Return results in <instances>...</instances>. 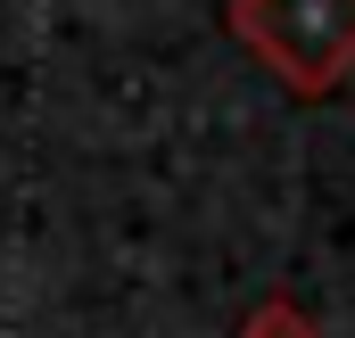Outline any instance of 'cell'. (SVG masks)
Wrapping results in <instances>:
<instances>
[{
	"label": "cell",
	"mask_w": 355,
	"mask_h": 338,
	"mask_svg": "<svg viewBox=\"0 0 355 338\" xmlns=\"http://www.w3.org/2000/svg\"><path fill=\"white\" fill-rule=\"evenodd\" d=\"M240 338H322V330H314V314H306L297 297H265V305L240 322Z\"/></svg>",
	"instance_id": "2"
},
{
	"label": "cell",
	"mask_w": 355,
	"mask_h": 338,
	"mask_svg": "<svg viewBox=\"0 0 355 338\" xmlns=\"http://www.w3.org/2000/svg\"><path fill=\"white\" fill-rule=\"evenodd\" d=\"M223 25L297 99H331L355 75V0H232Z\"/></svg>",
	"instance_id": "1"
}]
</instances>
